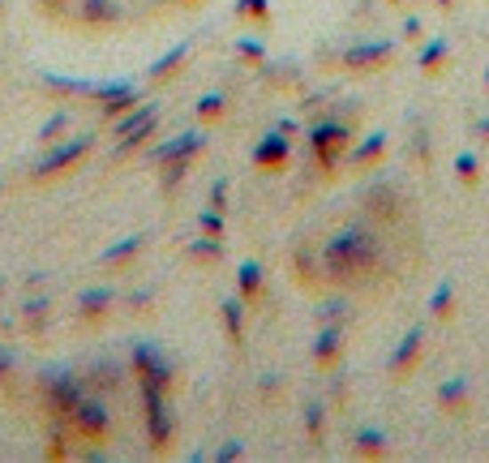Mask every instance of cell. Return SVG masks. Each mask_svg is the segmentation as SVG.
<instances>
[{
  "label": "cell",
  "mask_w": 489,
  "mask_h": 463,
  "mask_svg": "<svg viewBox=\"0 0 489 463\" xmlns=\"http://www.w3.org/2000/svg\"><path fill=\"white\" fill-rule=\"evenodd\" d=\"M378 258H382L378 236L369 232L365 223H348L322 249V279L326 283H340V288L365 283L369 275H373V267H378Z\"/></svg>",
  "instance_id": "6da1fadb"
},
{
  "label": "cell",
  "mask_w": 489,
  "mask_h": 463,
  "mask_svg": "<svg viewBox=\"0 0 489 463\" xmlns=\"http://www.w3.org/2000/svg\"><path fill=\"white\" fill-rule=\"evenodd\" d=\"M348 147H352V129H348V121H340V116H322V121L309 129V150H314V159L322 164V172L335 168L340 155H348Z\"/></svg>",
  "instance_id": "7a4b0ae2"
},
{
  "label": "cell",
  "mask_w": 489,
  "mask_h": 463,
  "mask_svg": "<svg viewBox=\"0 0 489 463\" xmlns=\"http://www.w3.org/2000/svg\"><path fill=\"white\" fill-rule=\"evenodd\" d=\"M395 56L391 39H373V44H357V48L343 52V69L348 74H369V69H382Z\"/></svg>",
  "instance_id": "3957f363"
},
{
  "label": "cell",
  "mask_w": 489,
  "mask_h": 463,
  "mask_svg": "<svg viewBox=\"0 0 489 463\" xmlns=\"http://www.w3.org/2000/svg\"><path fill=\"white\" fill-rule=\"evenodd\" d=\"M421 352H425V322H416V326H408L404 331V339L395 343L391 361H387V369H391V378H404V373H413V365L421 361Z\"/></svg>",
  "instance_id": "277c9868"
},
{
  "label": "cell",
  "mask_w": 489,
  "mask_h": 463,
  "mask_svg": "<svg viewBox=\"0 0 489 463\" xmlns=\"http://www.w3.org/2000/svg\"><path fill=\"white\" fill-rule=\"evenodd\" d=\"M288 159H293V138L279 133V129L267 133V138L253 147V168H262V172H284Z\"/></svg>",
  "instance_id": "5b68a950"
},
{
  "label": "cell",
  "mask_w": 489,
  "mask_h": 463,
  "mask_svg": "<svg viewBox=\"0 0 489 463\" xmlns=\"http://www.w3.org/2000/svg\"><path fill=\"white\" fill-rule=\"evenodd\" d=\"M343 356V326L340 322H318V339H314V365L331 369Z\"/></svg>",
  "instance_id": "8992f818"
},
{
  "label": "cell",
  "mask_w": 489,
  "mask_h": 463,
  "mask_svg": "<svg viewBox=\"0 0 489 463\" xmlns=\"http://www.w3.org/2000/svg\"><path fill=\"white\" fill-rule=\"evenodd\" d=\"M387 451H391V434L378 429V425H361V429L352 434V455H357V459H382Z\"/></svg>",
  "instance_id": "52a82bcc"
},
{
  "label": "cell",
  "mask_w": 489,
  "mask_h": 463,
  "mask_svg": "<svg viewBox=\"0 0 489 463\" xmlns=\"http://www.w3.org/2000/svg\"><path fill=\"white\" fill-rule=\"evenodd\" d=\"M365 215L369 220H399V194L391 185H369L365 189Z\"/></svg>",
  "instance_id": "ba28073f"
},
{
  "label": "cell",
  "mask_w": 489,
  "mask_h": 463,
  "mask_svg": "<svg viewBox=\"0 0 489 463\" xmlns=\"http://www.w3.org/2000/svg\"><path fill=\"white\" fill-rule=\"evenodd\" d=\"M438 408L446 416H464L468 412V378H446L438 387Z\"/></svg>",
  "instance_id": "9c48e42d"
},
{
  "label": "cell",
  "mask_w": 489,
  "mask_h": 463,
  "mask_svg": "<svg viewBox=\"0 0 489 463\" xmlns=\"http://www.w3.org/2000/svg\"><path fill=\"white\" fill-rule=\"evenodd\" d=\"M387 142H391V138H387V129H373V133H369L365 142H361V147L352 150L348 159H352L357 168H369V164H378V159L387 155Z\"/></svg>",
  "instance_id": "30bf717a"
},
{
  "label": "cell",
  "mask_w": 489,
  "mask_h": 463,
  "mask_svg": "<svg viewBox=\"0 0 489 463\" xmlns=\"http://www.w3.org/2000/svg\"><path fill=\"white\" fill-rule=\"evenodd\" d=\"M455 292H460V288H455L451 279H446V283H438V288H434V296H429V309H425V317H429V322H446V317L455 314Z\"/></svg>",
  "instance_id": "8fae6325"
},
{
  "label": "cell",
  "mask_w": 489,
  "mask_h": 463,
  "mask_svg": "<svg viewBox=\"0 0 489 463\" xmlns=\"http://www.w3.org/2000/svg\"><path fill=\"white\" fill-rule=\"evenodd\" d=\"M305 438L314 446H322V438H326V403L322 399H305Z\"/></svg>",
  "instance_id": "7c38bea8"
},
{
  "label": "cell",
  "mask_w": 489,
  "mask_h": 463,
  "mask_svg": "<svg viewBox=\"0 0 489 463\" xmlns=\"http://www.w3.org/2000/svg\"><path fill=\"white\" fill-rule=\"evenodd\" d=\"M446 56H451V44H446V39H429V44H421L416 65H421L425 74H438L442 65H446Z\"/></svg>",
  "instance_id": "4fadbf2b"
},
{
  "label": "cell",
  "mask_w": 489,
  "mask_h": 463,
  "mask_svg": "<svg viewBox=\"0 0 489 463\" xmlns=\"http://www.w3.org/2000/svg\"><path fill=\"white\" fill-rule=\"evenodd\" d=\"M262 279H267V275H262V267H258V262H244L241 275H236L241 300H258V296H262Z\"/></svg>",
  "instance_id": "5bb4252c"
},
{
  "label": "cell",
  "mask_w": 489,
  "mask_h": 463,
  "mask_svg": "<svg viewBox=\"0 0 489 463\" xmlns=\"http://www.w3.org/2000/svg\"><path fill=\"white\" fill-rule=\"evenodd\" d=\"M455 176H460V185H477V180H481V159H477V150H460V155H455Z\"/></svg>",
  "instance_id": "9a60e30c"
},
{
  "label": "cell",
  "mask_w": 489,
  "mask_h": 463,
  "mask_svg": "<svg viewBox=\"0 0 489 463\" xmlns=\"http://www.w3.org/2000/svg\"><path fill=\"white\" fill-rule=\"evenodd\" d=\"M223 326L236 343L244 339V300H223Z\"/></svg>",
  "instance_id": "2e32d148"
},
{
  "label": "cell",
  "mask_w": 489,
  "mask_h": 463,
  "mask_svg": "<svg viewBox=\"0 0 489 463\" xmlns=\"http://www.w3.org/2000/svg\"><path fill=\"white\" fill-rule=\"evenodd\" d=\"M236 18H244V22H267L270 0H236Z\"/></svg>",
  "instance_id": "e0dca14e"
},
{
  "label": "cell",
  "mask_w": 489,
  "mask_h": 463,
  "mask_svg": "<svg viewBox=\"0 0 489 463\" xmlns=\"http://www.w3.org/2000/svg\"><path fill=\"white\" fill-rule=\"evenodd\" d=\"M189 253H194V258H202V262H215V258H223V236L194 241V244H189Z\"/></svg>",
  "instance_id": "ac0fdd59"
},
{
  "label": "cell",
  "mask_w": 489,
  "mask_h": 463,
  "mask_svg": "<svg viewBox=\"0 0 489 463\" xmlns=\"http://www.w3.org/2000/svg\"><path fill=\"white\" fill-rule=\"evenodd\" d=\"M223 108H228V99L223 95H206L202 103H197V116H202V121H220Z\"/></svg>",
  "instance_id": "d6986e66"
},
{
  "label": "cell",
  "mask_w": 489,
  "mask_h": 463,
  "mask_svg": "<svg viewBox=\"0 0 489 463\" xmlns=\"http://www.w3.org/2000/svg\"><path fill=\"white\" fill-rule=\"evenodd\" d=\"M185 56H189V48H185V44H180V48L172 52V56H164V60H159V65H155V77H168V74H176V69H180V60H185Z\"/></svg>",
  "instance_id": "ffe728a7"
},
{
  "label": "cell",
  "mask_w": 489,
  "mask_h": 463,
  "mask_svg": "<svg viewBox=\"0 0 489 463\" xmlns=\"http://www.w3.org/2000/svg\"><path fill=\"white\" fill-rule=\"evenodd\" d=\"M236 52H241V60H249V65H262V60H267V52H262V44H258V39H241V44H236Z\"/></svg>",
  "instance_id": "44dd1931"
},
{
  "label": "cell",
  "mask_w": 489,
  "mask_h": 463,
  "mask_svg": "<svg viewBox=\"0 0 489 463\" xmlns=\"http://www.w3.org/2000/svg\"><path fill=\"white\" fill-rule=\"evenodd\" d=\"M202 232L206 236H223V211H215V206L202 211Z\"/></svg>",
  "instance_id": "7402d4cb"
},
{
  "label": "cell",
  "mask_w": 489,
  "mask_h": 463,
  "mask_svg": "<svg viewBox=\"0 0 489 463\" xmlns=\"http://www.w3.org/2000/svg\"><path fill=\"white\" fill-rule=\"evenodd\" d=\"M343 314H348V305L335 300V305H322V309H318V322H340V326H343Z\"/></svg>",
  "instance_id": "603a6c76"
},
{
  "label": "cell",
  "mask_w": 489,
  "mask_h": 463,
  "mask_svg": "<svg viewBox=\"0 0 489 463\" xmlns=\"http://www.w3.org/2000/svg\"><path fill=\"white\" fill-rule=\"evenodd\" d=\"M223 202H228V180H220V185L211 189V206H215V211H223Z\"/></svg>",
  "instance_id": "cb8c5ba5"
},
{
  "label": "cell",
  "mask_w": 489,
  "mask_h": 463,
  "mask_svg": "<svg viewBox=\"0 0 489 463\" xmlns=\"http://www.w3.org/2000/svg\"><path fill=\"white\" fill-rule=\"evenodd\" d=\"M404 39H421V22L416 18H404Z\"/></svg>",
  "instance_id": "d4e9b609"
},
{
  "label": "cell",
  "mask_w": 489,
  "mask_h": 463,
  "mask_svg": "<svg viewBox=\"0 0 489 463\" xmlns=\"http://www.w3.org/2000/svg\"><path fill=\"white\" fill-rule=\"evenodd\" d=\"M241 451H244L241 442H228V446H223V451H220V459H236V455H241Z\"/></svg>",
  "instance_id": "484cf974"
},
{
  "label": "cell",
  "mask_w": 489,
  "mask_h": 463,
  "mask_svg": "<svg viewBox=\"0 0 489 463\" xmlns=\"http://www.w3.org/2000/svg\"><path fill=\"white\" fill-rule=\"evenodd\" d=\"M477 138H481V142H489V116H481V121H477Z\"/></svg>",
  "instance_id": "4316f807"
},
{
  "label": "cell",
  "mask_w": 489,
  "mask_h": 463,
  "mask_svg": "<svg viewBox=\"0 0 489 463\" xmlns=\"http://www.w3.org/2000/svg\"><path fill=\"white\" fill-rule=\"evenodd\" d=\"M438 4H442V9H451V4H455V0H438Z\"/></svg>",
  "instance_id": "83f0119b"
},
{
  "label": "cell",
  "mask_w": 489,
  "mask_h": 463,
  "mask_svg": "<svg viewBox=\"0 0 489 463\" xmlns=\"http://www.w3.org/2000/svg\"><path fill=\"white\" fill-rule=\"evenodd\" d=\"M172 4H194V0H172Z\"/></svg>",
  "instance_id": "f1b7e54d"
},
{
  "label": "cell",
  "mask_w": 489,
  "mask_h": 463,
  "mask_svg": "<svg viewBox=\"0 0 489 463\" xmlns=\"http://www.w3.org/2000/svg\"><path fill=\"white\" fill-rule=\"evenodd\" d=\"M485 91H489V65H485Z\"/></svg>",
  "instance_id": "f546056e"
},
{
  "label": "cell",
  "mask_w": 489,
  "mask_h": 463,
  "mask_svg": "<svg viewBox=\"0 0 489 463\" xmlns=\"http://www.w3.org/2000/svg\"><path fill=\"white\" fill-rule=\"evenodd\" d=\"M391 4H404V0H391Z\"/></svg>",
  "instance_id": "4dcf8cb0"
}]
</instances>
